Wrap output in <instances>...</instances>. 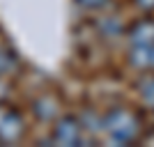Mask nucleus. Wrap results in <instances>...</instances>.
Returning a JSON list of instances; mask_svg holds the SVG:
<instances>
[{
    "label": "nucleus",
    "mask_w": 154,
    "mask_h": 147,
    "mask_svg": "<svg viewBox=\"0 0 154 147\" xmlns=\"http://www.w3.org/2000/svg\"><path fill=\"white\" fill-rule=\"evenodd\" d=\"M103 129L115 142H131L140 131L138 117L127 108H113L103 117Z\"/></svg>",
    "instance_id": "1"
},
{
    "label": "nucleus",
    "mask_w": 154,
    "mask_h": 147,
    "mask_svg": "<svg viewBox=\"0 0 154 147\" xmlns=\"http://www.w3.org/2000/svg\"><path fill=\"white\" fill-rule=\"evenodd\" d=\"M51 142L60 147H71V145H81L83 142V127L76 117L62 115L55 120V127L51 131Z\"/></svg>",
    "instance_id": "2"
},
{
    "label": "nucleus",
    "mask_w": 154,
    "mask_h": 147,
    "mask_svg": "<svg viewBox=\"0 0 154 147\" xmlns=\"http://www.w3.org/2000/svg\"><path fill=\"white\" fill-rule=\"evenodd\" d=\"M26 133V122L19 110L0 106V145H12Z\"/></svg>",
    "instance_id": "3"
},
{
    "label": "nucleus",
    "mask_w": 154,
    "mask_h": 147,
    "mask_svg": "<svg viewBox=\"0 0 154 147\" xmlns=\"http://www.w3.org/2000/svg\"><path fill=\"white\" fill-rule=\"evenodd\" d=\"M129 37H131V44L134 46H152L154 44V21H140V23H136L129 32Z\"/></svg>",
    "instance_id": "4"
},
{
    "label": "nucleus",
    "mask_w": 154,
    "mask_h": 147,
    "mask_svg": "<svg viewBox=\"0 0 154 147\" xmlns=\"http://www.w3.org/2000/svg\"><path fill=\"white\" fill-rule=\"evenodd\" d=\"M19 67V60H16V53L7 46H0V78L14 74Z\"/></svg>",
    "instance_id": "5"
},
{
    "label": "nucleus",
    "mask_w": 154,
    "mask_h": 147,
    "mask_svg": "<svg viewBox=\"0 0 154 147\" xmlns=\"http://www.w3.org/2000/svg\"><path fill=\"white\" fill-rule=\"evenodd\" d=\"M32 108H35V113H37L42 120H53L55 113H58V103H55L53 96H39Z\"/></svg>",
    "instance_id": "6"
},
{
    "label": "nucleus",
    "mask_w": 154,
    "mask_h": 147,
    "mask_svg": "<svg viewBox=\"0 0 154 147\" xmlns=\"http://www.w3.org/2000/svg\"><path fill=\"white\" fill-rule=\"evenodd\" d=\"M149 62H152V46H134V51H131V64L145 67Z\"/></svg>",
    "instance_id": "7"
},
{
    "label": "nucleus",
    "mask_w": 154,
    "mask_h": 147,
    "mask_svg": "<svg viewBox=\"0 0 154 147\" xmlns=\"http://www.w3.org/2000/svg\"><path fill=\"white\" fill-rule=\"evenodd\" d=\"M140 96H143V101H145V106L154 108V76L145 78L140 83Z\"/></svg>",
    "instance_id": "8"
},
{
    "label": "nucleus",
    "mask_w": 154,
    "mask_h": 147,
    "mask_svg": "<svg viewBox=\"0 0 154 147\" xmlns=\"http://www.w3.org/2000/svg\"><path fill=\"white\" fill-rule=\"evenodd\" d=\"M81 127L88 129V131H99V129L103 127V122H99L94 115H92V113H85L83 120H81Z\"/></svg>",
    "instance_id": "9"
},
{
    "label": "nucleus",
    "mask_w": 154,
    "mask_h": 147,
    "mask_svg": "<svg viewBox=\"0 0 154 147\" xmlns=\"http://www.w3.org/2000/svg\"><path fill=\"white\" fill-rule=\"evenodd\" d=\"M106 2H108V0H76V5L83 7V9H88V12H92V9H101Z\"/></svg>",
    "instance_id": "10"
},
{
    "label": "nucleus",
    "mask_w": 154,
    "mask_h": 147,
    "mask_svg": "<svg viewBox=\"0 0 154 147\" xmlns=\"http://www.w3.org/2000/svg\"><path fill=\"white\" fill-rule=\"evenodd\" d=\"M101 28H103V32H110V35H117V32H120V23H117L115 19L101 21Z\"/></svg>",
    "instance_id": "11"
},
{
    "label": "nucleus",
    "mask_w": 154,
    "mask_h": 147,
    "mask_svg": "<svg viewBox=\"0 0 154 147\" xmlns=\"http://www.w3.org/2000/svg\"><path fill=\"white\" fill-rule=\"evenodd\" d=\"M7 96H9V85L5 83V78H0V106H2V101Z\"/></svg>",
    "instance_id": "12"
},
{
    "label": "nucleus",
    "mask_w": 154,
    "mask_h": 147,
    "mask_svg": "<svg viewBox=\"0 0 154 147\" xmlns=\"http://www.w3.org/2000/svg\"><path fill=\"white\" fill-rule=\"evenodd\" d=\"M138 2V7H143V9H152L154 7V0H136Z\"/></svg>",
    "instance_id": "13"
},
{
    "label": "nucleus",
    "mask_w": 154,
    "mask_h": 147,
    "mask_svg": "<svg viewBox=\"0 0 154 147\" xmlns=\"http://www.w3.org/2000/svg\"><path fill=\"white\" fill-rule=\"evenodd\" d=\"M152 62H154V46H152Z\"/></svg>",
    "instance_id": "14"
}]
</instances>
